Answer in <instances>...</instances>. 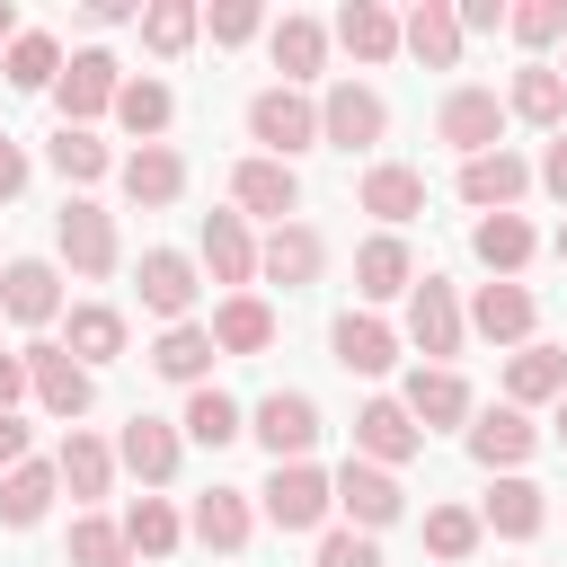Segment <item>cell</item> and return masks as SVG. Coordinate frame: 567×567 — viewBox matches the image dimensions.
I'll return each instance as SVG.
<instances>
[{"label":"cell","mask_w":567,"mask_h":567,"mask_svg":"<svg viewBox=\"0 0 567 567\" xmlns=\"http://www.w3.org/2000/svg\"><path fill=\"white\" fill-rule=\"evenodd\" d=\"M461 337H470V310H461V292L443 284V275H425L416 292H408V346L416 354H461Z\"/></svg>","instance_id":"6"},{"label":"cell","mask_w":567,"mask_h":567,"mask_svg":"<svg viewBox=\"0 0 567 567\" xmlns=\"http://www.w3.org/2000/svg\"><path fill=\"white\" fill-rule=\"evenodd\" d=\"M177 434H186V443H204V452H221V443H239V434H248V416H239V399H230V390H213V381H204V390H186Z\"/></svg>","instance_id":"29"},{"label":"cell","mask_w":567,"mask_h":567,"mask_svg":"<svg viewBox=\"0 0 567 567\" xmlns=\"http://www.w3.org/2000/svg\"><path fill=\"white\" fill-rule=\"evenodd\" d=\"M168 115H177V97H168L159 80H124V97H115V124H124L133 142H159V133H168Z\"/></svg>","instance_id":"40"},{"label":"cell","mask_w":567,"mask_h":567,"mask_svg":"<svg viewBox=\"0 0 567 567\" xmlns=\"http://www.w3.org/2000/svg\"><path fill=\"white\" fill-rule=\"evenodd\" d=\"M470 248H478V266H487L496 284H514V275L532 266V248H540V239H532V221H523V213H487V221L470 230Z\"/></svg>","instance_id":"25"},{"label":"cell","mask_w":567,"mask_h":567,"mask_svg":"<svg viewBox=\"0 0 567 567\" xmlns=\"http://www.w3.org/2000/svg\"><path fill=\"white\" fill-rule=\"evenodd\" d=\"M408 416L434 434V425H461L470 416V381L452 372V363H425V372H408Z\"/></svg>","instance_id":"26"},{"label":"cell","mask_w":567,"mask_h":567,"mask_svg":"<svg viewBox=\"0 0 567 567\" xmlns=\"http://www.w3.org/2000/svg\"><path fill=\"white\" fill-rule=\"evenodd\" d=\"M319 62H328V27H319V18H301V9H292V18H275V71H284V89H301Z\"/></svg>","instance_id":"35"},{"label":"cell","mask_w":567,"mask_h":567,"mask_svg":"<svg viewBox=\"0 0 567 567\" xmlns=\"http://www.w3.org/2000/svg\"><path fill=\"white\" fill-rule=\"evenodd\" d=\"M18 186H27V151H18V142H9V133H0V204H9V195H18Z\"/></svg>","instance_id":"53"},{"label":"cell","mask_w":567,"mask_h":567,"mask_svg":"<svg viewBox=\"0 0 567 567\" xmlns=\"http://www.w3.org/2000/svg\"><path fill=\"white\" fill-rule=\"evenodd\" d=\"M310 567H381V549H372V532L346 523V532H319V558Z\"/></svg>","instance_id":"48"},{"label":"cell","mask_w":567,"mask_h":567,"mask_svg":"<svg viewBox=\"0 0 567 567\" xmlns=\"http://www.w3.org/2000/svg\"><path fill=\"white\" fill-rule=\"evenodd\" d=\"M177 452H186L177 425H168V416H142V408H133L124 434H115V461H124L142 487H168V478H177Z\"/></svg>","instance_id":"12"},{"label":"cell","mask_w":567,"mask_h":567,"mask_svg":"<svg viewBox=\"0 0 567 567\" xmlns=\"http://www.w3.org/2000/svg\"><path fill=\"white\" fill-rule=\"evenodd\" d=\"M248 434H257L275 461H310V443H319V399H310V390H266V399L248 408Z\"/></svg>","instance_id":"3"},{"label":"cell","mask_w":567,"mask_h":567,"mask_svg":"<svg viewBox=\"0 0 567 567\" xmlns=\"http://www.w3.org/2000/svg\"><path fill=\"white\" fill-rule=\"evenodd\" d=\"M124 523H106V514H80L71 523V567H124Z\"/></svg>","instance_id":"46"},{"label":"cell","mask_w":567,"mask_h":567,"mask_svg":"<svg viewBox=\"0 0 567 567\" xmlns=\"http://www.w3.org/2000/svg\"><path fill=\"white\" fill-rule=\"evenodd\" d=\"M399 53H416L425 71H452V62H461V18H452V0H416V9L399 18Z\"/></svg>","instance_id":"17"},{"label":"cell","mask_w":567,"mask_h":567,"mask_svg":"<svg viewBox=\"0 0 567 567\" xmlns=\"http://www.w3.org/2000/svg\"><path fill=\"white\" fill-rule=\"evenodd\" d=\"M558 443H567V399H558Z\"/></svg>","instance_id":"57"},{"label":"cell","mask_w":567,"mask_h":567,"mask_svg":"<svg viewBox=\"0 0 567 567\" xmlns=\"http://www.w3.org/2000/svg\"><path fill=\"white\" fill-rule=\"evenodd\" d=\"M248 532H257V514H248L239 487H204L195 496V540L204 549H248Z\"/></svg>","instance_id":"34"},{"label":"cell","mask_w":567,"mask_h":567,"mask_svg":"<svg viewBox=\"0 0 567 567\" xmlns=\"http://www.w3.org/2000/svg\"><path fill=\"white\" fill-rule=\"evenodd\" d=\"M532 159H514V151H487V159H461V204H478V213H514L523 195H532Z\"/></svg>","instance_id":"13"},{"label":"cell","mask_w":567,"mask_h":567,"mask_svg":"<svg viewBox=\"0 0 567 567\" xmlns=\"http://www.w3.org/2000/svg\"><path fill=\"white\" fill-rule=\"evenodd\" d=\"M124 540H133L142 558H168V549L186 540V523H177L168 496H133V505H124Z\"/></svg>","instance_id":"39"},{"label":"cell","mask_w":567,"mask_h":567,"mask_svg":"<svg viewBox=\"0 0 567 567\" xmlns=\"http://www.w3.org/2000/svg\"><path fill=\"white\" fill-rule=\"evenodd\" d=\"M0 310H9L18 328H44V319H62V275H53L44 257H18V266L0 275Z\"/></svg>","instance_id":"18"},{"label":"cell","mask_w":567,"mask_h":567,"mask_svg":"<svg viewBox=\"0 0 567 567\" xmlns=\"http://www.w3.org/2000/svg\"><path fill=\"white\" fill-rule=\"evenodd\" d=\"M540 186L567 204V133H549V151H540Z\"/></svg>","instance_id":"52"},{"label":"cell","mask_w":567,"mask_h":567,"mask_svg":"<svg viewBox=\"0 0 567 567\" xmlns=\"http://www.w3.org/2000/svg\"><path fill=\"white\" fill-rule=\"evenodd\" d=\"M319 266H328V248H319V230H310V221H275V230H266V248H257V275H266V284H284V292H292V284H319Z\"/></svg>","instance_id":"16"},{"label":"cell","mask_w":567,"mask_h":567,"mask_svg":"<svg viewBox=\"0 0 567 567\" xmlns=\"http://www.w3.org/2000/svg\"><path fill=\"white\" fill-rule=\"evenodd\" d=\"M452 18H461V35H487V27H505L514 9H505V0H461Z\"/></svg>","instance_id":"51"},{"label":"cell","mask_w":567,"mask_h":567,"mask_svg":"<svg viewBox=\"0 0 567 567\" xmlns=\"http://www.w3.org/2000/svg\"><path fill=\"white\" fill-rule=\"evenodd\" d=\"M213 354H221V346H213V328H195V319H186V328H159V346H151V372H159V381H186V390H204Z\"/></svg>","instance_id":"28"},{"label":"cell","mask_w":567,"mask_h":567,"mask_svg":"<svg viewBox=\"0 0 567 567\" xmlns=\"http://www.w3.org/2000/svg\"><path fill=\"white\" fill-rule=\"evenodd\" d=\"M337 514H346L354 532H390V523L408 514L399 470H381V461H346V470H337Z\"/></svg>","instance_id":"4"},{"label":"cell","mask_w":567,"mask_h":567,"mask_svg":"<svg viewBox=\"0 0 567 567\" xmlns=\"http://www.w3.org/2000/svg\"><path fill=\"white\" fill-rule=\"evenodd\" d=\"M363 213H381L390 230H399V221H416V213H425V177H416V168H399V159L363 168Z\"/></svg>","instance_id":"32"},{"label":"cell","mask_w":567,"mask_h":567,"mask_svg":"<svg viewBox=\"0 0 567 567\" xmlns=\"http://www.w3.org/2000/svg\"><path fill=\"white\" fill-rule=\"evenodd\" d=\"M478 532H487V523H478L470 505H434V514H425V549H434L443 567H461V558L478 549Z\"/></svg>","instance_id":"44"},{"label":"cell","mask_w":567,"mask_h":567,"mask_svg":"<svg viewBox=\"0 0 567 567\" xmlns=\"http://www.w3.org/2000/svg\"><path fill=\"white\" fill-rule=\"evenodd\" d=\"M532 319H540V310H532L523 284H478V301H470V328H478L487 346H514V354L532 346Z\"/></svg>","instance_id":"19"},{"label":"cell","mask_w":567,"mask_h":567,"mask_svg":"<svg viewBox=\"0 0 567 567\" xmlns=\"http://www.w3.org/2000/svg\"><path fill=\"white\" fill-rule=\"evenodd\" d=\"M549 248H558V266H567V221H558V239H549Z\"/></svg>","instance_id":"56"},{"label":"cell","mask_w":567,"mask_h":567,"mask_svg":"<svg viewBox=\"0 0 567 567\" xmlns=\"http://www.w3.org/2000/svg\"><path fill=\"white\" fill-rule=\"evenodd\" d=\"M53 97H62V124H89V115H106L115 97H124V80H115V53H71L62 62V80H53Z\"/></svg>","instance_id":"11"},{"label":"cell","mask_w":567,"mask_h":567,"mask_svg":"<svg viewBox=\"0 0 567 567\" xmlns=\"http://www.w3.org/2000/svg\"><path fill=\"white\" fill-rule=\"evenodd\" d=\"M337 44H346L354 62H390V53H399V18H390L381 0H346V9H337Z\"/></svg>","instance_id":"31"},{"label":"cell","mask_w":567,"mask_h":567,"mask_svg":"<svg viewBox=\"0 0 567 567\" xmlns=\"http://www.w3.org/2000/svg\"><path fill=\"white\" fill-rule=\"evenodd\" d=\"M35 390V372H27V354H0V416H18V399Z\"/></svg>","instance_id":"50"},{"label":"cell","mask_w":567,"mask_h":567,"mask_svg":"<svg viewBox=\"0 0 567 567\" xmlns=\"http://www.w3.org/2000/svg\"><path fill=\"white\" fill-rule=\"evenodd\" d=\"M328 346H337V363H346V372H363V381H381V372L399 363V337H390L372 310H346V319L328 328Z\"/></svg>","instance_id":"21"},{"label":"cell","mask_w":567,"mask_h":567,"mask_svg":"<svg viewBox=\"0 0 567 567\" xmlns=\"http://www.w3.org/2000/svg\"><path fill=\"white\" fill-rule=\"evenodd\" d=\"M53 470H62V487H71V496H106V487H115V452H106L97 434H80V425L62 434Z\"/></svg>","instance_id":"36"},{"label":"cell","mask_w":567,"mask_h":567,"mask_svg":"<svg viewBox=\"0 0 567 567\" xmlns=\"http://www.w3.org/2000/svg\"><path fill=\"white\" fill-rule=\"evenodd\" d=\"M195 27H204V18H195L186 0H151V9H142V44H151L159 62H168V53H186V44H195Z\"/></svg>","instance_id":"45"},{"label":"cell","mask_w":567,"mask_h":567,"mask_svg":"<svg viewBox=\"0 0 567 567\" xmlns=\"http://www.w3.org/2000/svg\"><path fill=\"white\" fill-rule=\"evenodd\" d=\"M416 452H425V425L408 416V399H363V408H354V461L399 470V461H416Z\"/></svg>","instance_id":"7"},{"label":"cell","mask_w":567,"mask_h":567,"mask_svg":"<svg viewBox=\"0 0 567 567\" xmlns=\"http://www.w3.org/2000/svg\"><path fill=\"white\" fill-rule=\"evenodd\" d=\"M230 204L239 213H266V221H292V204H301V177H292V159H239L230 168Z\"/></svg>","instance_id":"14"},{"label":"cell","mask_w":567,"mask_h":567,"mask_svg":"<svg viewBox=\"0 0 567 567\" xmlns=\"http://www.w3.org/2000/svg\"><path fill=\"white\" fill-rule=\"evenodd\" d=\"M27 372H35V399H44V416H89V399H97V381H89V363L71 354V346H27Z\"/></svg>","instance_id":"10"},{"label":"cell","mask_w":567,"mask_h":567,"mask_svg":"<svg viewBox=\"0 0 567 567\" xmlns=\"http://www.w3.org/2000/svg\"><path fill=\"white\" fill-rule=\"evenodd\" d=\"M62 80V44L44 35V27H27L18 44H9V89H53Z\"/></svg>","instance_id":"43"},{"label":"cell","mask_w":567,"mask_h":567,"mask_svg":"<svg viewBox=\"0 0 567 567\" xmlns=\"http://www.w3.org/2000/svg\"><path fill=\"white\" fill-rule=\"evenodd\" d=\"M257 496H266V523H275V532H319V523L337 514V478H328L319 461H275V478H266Z\"/></svg>","instance_id":"1"},{"label":"cell","mask_w":567,"mask_h":567,"mask_svg":"<svg viewBox=\"0 0 567 567\" xmlns=\"http://www.w3.org/2000/svg\"><path fill=\"white\" fill-rule=\"evenodd\" d=\"M248 133L266 142V159H292V151L319 142V106H310L301 89H257V97H248Z\"/></svg>","instance_id":"5"},{"label":"cell","mask_w":567,"mask_h":567,"mask_svg":"<svg viewBox=\"0 0 567 567\" xmlns=\"http://www.w3.org/2000/svg\"><path fill=\"white\" fill-rule=\"evenodd\" d=\"M354 292H363V301L416 292V257H408V239H399V230H381V239H363V248H354Z\"/></svg>","instance_id":"20"},{"label":"cell","mask_w":567,"mask_h":567,"mask_svg":"<svg viewBox=\"0 0 567 567\" xmlns=\"http://www.w3.org/2000/svg\"><path fill=\"white\" fill-rule=\"evenodd\" d=\"M532 443H540V425H532L523 408H487V416L470 425V461H478V470H514V461H532Z\"/></svg>","instance_id":"22"},{"label":"cell","mask_w":567,"mask_h":567,"mask_svg":"<svg viewBox=\"0 0 567 567\" xmlns=\"http://www.w3.org/2000/svg\"><path fill=\"white\" fill-rule=\"evenodd\" d=\"M195 292H204V275H195V257H177V248H151V257H142V310H151V319H168V328H186V310H195Z\"/></svg>","instance_id":"15"},{"label":"cell","mask_w":567,"mask_h":567,"mask_svg":"<svg viewBox=\"0 0 567 567\" xmlns=\"http://www.w3.org/2000/svg\"><path fill=\"white\" fill-rule=\"evenodd\" d=\"M115 177H124V195H133V204H151V213L186 195V159H177L168 142H142V151H133V159H124Z\"/></svg>","instance_id":"23"},{"label":"cell","mask_w":567,"mask_h":567,"mask_svg":"<svg viewBox=\"0 0 567 567\" xmlns=\"http://www.w3.org/2000/svg\"><path fill=\"white\" fill-rule=\"evenodd\" d=\"M505 27H514L523 44H558V35H567V0H523Z\"/></svg>","instance_id":"47"},{"label":"cell","mask_w":567,"mask_h":567,"mask_svg":"<svg viewBox=\"0 0 567 567\" xmlns=\"http://www.w3.org/2000/svg\"><path fill=\"white\" fill-rule=\"evenodd\" d=\"M434 133H443L461 159H487V151H496V133H505V97H496V89H478V80H461V89L434 106Z\"/></svg>","instance_id":"2"},{"label":"cell","mask_w":567,"mask_h":567,"mask_svg":"<svg viewBox=\"0 0 567 567\" xmlns=\"http://www.w3.org/2000/svg\"><path fill=\"white\" fill-rule=\"evenodd\" d=\"M204 275H213V284H248V275H257L248 213H204Z\"/></svg>","instance_id":"24"},{"label":"cell","mask_w":567,"mask_h":567,"mask_svg":"<svg viewBox=\"0 0 567 567\" xmlns=\"http://www.w3.org/2000/svg\"><path fill=\"white\" fill-rule=\"evenodd\" d=\"M53 239H62V257H71V275H115V213H97L89 195H71L62 204V221H53Z\"/></svg>","instance_id":"9"},{"label":"cell","mask_w":567,"mask_h":567,"mask_svg":"<svg viewBox=\"0 0 567 567\" xmlns=\"http://www.w3.org/2000/svg\"><path fill=\"white\" fill-rule=\"evenodd\" d=\"M71 354H80V363H115V354H124V310L80 301V310H71Z\"/></svg>","instance_id":"42"},{"label":"cell","mask_w":567,"mask_h":567,"mask_svg":"<svg viewBox=\"0 0 567 567\" xmlns=\"http://www.w3.org/2000/svg\"><path fill=\"white\" fill-rule=\"evenodd\" d=\"M204 27H213V44H248V35L266 27V9H257V0H221Z\"/></svg>","instance_id":"49"},{"label":"cell","mask_w":567,"mask_h":567,"mask_svg":"<svg viewBox=\"0 0 567 567\" xmlns=\"http://www.w3.org/2000/svg\"><path fill=\"white\" fill-rule=\"evenodd\" d=\"M540 514H549V505H540V487H532V478H496V487H487V505H478V523H487V532H505V540H532V532H540Z\"/></svg>","instance_id":"37"},{"label":"cell","mask_w":567,"mask_h":567,"mask_svg":"<svg viewBox=\"0 0 567 567\" xmlns=\"http://www.w3.org/2000/svg\"><path fill=\"white\" fill-rule=\"evenodd\" d=\"M18 35H27V27H18V9H9V0H0V53H9V44H18Z\"/></svg>","instance_id":"55"},{"label":"cell","mask_w":567,"mask_h":567,"mask_svg":"<svg viewBox=\"0 0 567 567\" xmlns=\"http://www.w3.org/2000/svg\"><path fill=\"white\" fill-rule=\"evenodd\" d=\"M53 487H62V470H53V461H18V470L0 478V523H9V532H35V523H44V505H53Z\"/></svg>","instance_id":"30"},{"label":"cell","mask_w":567,"mask_h":567,"mask_svg":"<svg viewBox=\"0 0 567 567\" xmlns=\"http://www.w3.org/2000/svg\"><path fill=\"white\" fill-rule=\"evenodd\" d=\"M505 106H514L523 124H558V115H567V71L523 62V71H514V89H505Z\"/></svg>","instance_id":"38"},{"label":"cell","mask_w":567,"mask_h":567,"mask_svg":"<svg viewBox=\"0 0 567 567\" xmlns=\"http://www.w3.org/2000/svg\"><path fill=\"white\" fill-rule=\"evenodd\" d=\"M532 399H567V346H523L505 363V408H532Z\"/></svg>","instance_id":"27"},{"label":"cell","mask_w":567,"mask_h":567,"mask_svg":"<svg viewBox=\"0 0 567 567\" xmlns=\"http://www.w3.org/2000/svg\"><path fill=\"white\" fill-rule=\"evenodd\" d=\"M390 133V106H381V89H363V80H337L328 97H319V142H337V151H363V142H381Z\"/></svg>","instance_id":"8"},{"label":"cell","mask_w":567,"mask_h":567,"mask_svg":"<svg viewBox=\"0 0 567 567\" xmlns=\"http://www.w3.org/2000/svg\"><path fill=\"white\" fill-rule=\"evenodd\" d=\"M44 159H53V168H62L71 186H89V177H106V168H115V151H106V142L89 133V124H62V133L44 142Z\"/></svg>","instance_id":"41"},{"label":"cell","mask_w":567,"mask_h":567,"mask_svg":"<svg viewBox=\"0 0 567 567\" xmlns=\"http://www.w3.org/2000/svg\"><path fill=\"white\" fill-rule=\"evenodd\" d=\"M213 346H221V354H266V346H275V310H266L257 292H230V301L213 310Z\"/></svg>","instance_id":"33"},{"label":"cell","mask_w":567,"mask_h":567,"mask_svg":"<svg viewBox=\"0 0 567 567\" xmlns=\"http://www.w3.org/2000/svg\"><path fill=\"white\" fill-rule=\"evenodd\" d=\"M18 461H27V425H18V416H0V478H9Z\"/></svg>","instance_id":"54"}]
</instances>
